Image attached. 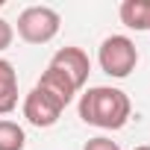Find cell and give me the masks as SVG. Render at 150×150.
I'll use <instances>...</instances> for the list:
<instances>
[{"label": "cell", "mask_w": 150, "mask_h": 150, "mask_svg": "<svg viewBox=\"0 0 150 150\" xmlns=\"http://www.w3.org/2000/svg\"><path fill=\"white\" fill-rule=\"evenodd\" d=\"M132 115V103L121 88L94 86L80 97V118L97 129H121Z\"/></svg>", "instance_id": "6da1fadb"}, {"label": "cell", "mask_w": 150, "mask_h": 150, "mask_svg": "<svg viewBox=\"0 0 150 150\" xmlns=\"http://www.w3.org/2000/svg\"><path fill=\"white\" fill-rule=\"evenodd\" d=\"M97 62H100V71L109 74L115 80H124L135 71L138 65V50H135V41L129 35H109L103 38L100 50H97Z\"/></svg>", "instance_id": "7a4b0ae2"}, {"label": "cell", "mask_w": 150, "mask_h": 150, "mask_svg": "<svg viewBox=\"0 0 150 150\" xmlns=\"http://www.w3.org/2000/svg\"><path fill=\"white\" fill-rule=\"evenodd\" d=\"M62 18L50 6H27L18 15V35L27 44H47L59 35Z\"/></svg>", "instance_id": "3957f363"}, {"label": "cell", "mask_w": 150, "mask_h": 150, "mask_svg": "<svg viewBox=\"0 0 150 150\" xmlns=\"http://www.w3.org/2000/svg\"><path fill=\"white\" fill-rule=\"evenodd\" d=\"M21 112H24V118L33 124V127H53L56 121H59V115L65 112V106L59 103V100H53L47 91H41V88H30L27 91V97H24V103H21Z\"/></svg>", "instance_id": "277c9868"}, {"label": "cell", "mask_w": 150, "mask_h": 150, "mask_svg": "<svg viewBox=\"0 0 150 150\" xmlns=\"http://www.w3.org/2000/svg\"><path fill=\"white\" fill-rule=\"evenodd\" d=\"M50 68L62 71L65 77L74 83V88L80 91V88L88 83L91 59H88V53H86L83 47H59V50L53 53V59H50Z\"/></svg>", "instance_id": "5b68a950"}, {"label": "cell", "mask_w": 150, "mask_h": 150, "mask_svg": "<svg viewBox=\"0 0 150 150\" xmlns=\"http://www.w3.org/2000/svg\"><path fill=\"white\" fill-rule=\"evenodd\" d=\"M35 88H41V91H47L53 100H59L62 106H68L74 97H77V88H74V83L65 77L62 71H56V68H44V74H41V80L35 83Z\"/></svg>", "instance_id": "8992f818"}, {"label": "cell", "mask_w": 150, "mask_h": 150, "mask_svg": "<svg viewBox=\"0 0 150 150\" xmlns=\"http://www.w3.org/2000/svg\"><path fill=\"white\" fill-rule=\"evenodd\" d=\"M18 106V71L9 59H0V118Z\"/></svg>", "instance_id": "52a82bcc"}, {"label": "cell", "mask_w": 150, "mask_h": 150, "mask_svg": "<svg viewBox=\"0 0 150 150\" xmlns=\"http://www.w3.org/2000/svg\"><path fill=\"white\" fill-rule=\"evenodd\" d=\"M118 15H121V24L127 30L150 33V0H124Z\"/></svg>", "instance_id": "ba28073f"}, {"label": "cell", "mask_w": 150, "mask_h": 150, "mask_svg": "<svg viewBox=\"0 0 150 150\" xmlns=\"http://www.w3.org/2000/svg\"><path fill=\"white\" fill-rule=\"evenodd\" d=\"M27 144V132L18 121L0 118V150H24Z\"/></svg>", "instance_id": "9c48e42d"}, {"label": "cell", "mask_w": 150, "mask_h": 150, "mask_svg": "<svg viewBox=\"0 0 150 150\" xmlns=\"http://www.w3.org/2000/svg\"><path fill=\"white\" fill-rule=\"evenodd\" d=\"M83 150H121V144L118 141H112V138H106V135H94V138H88L86 141V147Z\"/></svg>", "instance_id": "30bf717a"}, {"label": "cell", "mask_w": 150, "mask_h": 150, "mask_svg": "<svg viewBox=\"0 0 150 150\" xmlns=\"http://www.w3.org/2000/svg\"><path fill=\"white\" fill-rule=\"evenodd\" d=\"M12 38H15V27H12L6 18H0V53L12 44Z\"/></svg>", "instance_id": "8fae6325"}, {"label": "cell", "mask_w": 150, "mask_h": 150, "mask_svg": "<svg viewBox=\"0 0 150 150\" xmlns=\"http://www.w3.org/2000/svg\"><path fill=\"white\" fill-rule=\"evenodd\" d=\"M132 150H150V144H138V147H132Z\"/></svg>", "instance_id": "7c38bea8"}, {"label": "cell", "mask_w": 150, "mask_h": 150, "mask_svg": "<svg viewBox=\"0 0 150 150\" xmlns=\"http://www.w3.org/2000/svg\"><path fill=\"white\" fill-rule=\"evenodd\" d=\"M3 3H6V0H0V6H3Z\"/></svg>", "instance_id": "4fadbf2b"}]
</instances>
